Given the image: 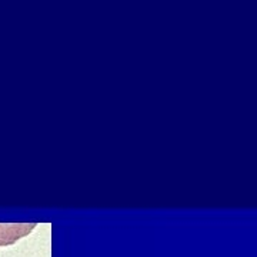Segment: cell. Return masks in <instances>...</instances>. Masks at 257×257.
<instances>
[{"label":"cell","instance_id":"1","mask_svg":"<svg viewBox=\"0 0 257 257\" xmlns=\"http://www.w3.org/2000/svg\"><path fill=\"white\" fill-rule=\"evenodd\" d=\"M36 223H15V224H0V246H9L18 240L32 233Z\"/></svg>","mask_w":257,"mask_h":257}]
</instances>
